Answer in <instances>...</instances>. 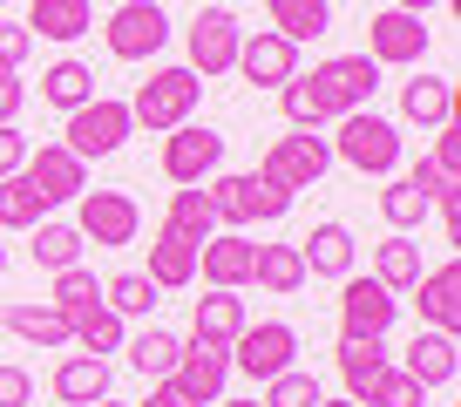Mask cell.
Returning <instances> with one entry per match:
<instances>
[{
    "mask_svg": "<svg viewBox=\"0 0 461 407\" xmlns=\"http://www.w3.org/2000/svg\"><path fill=\"white\" fill-rule=\"evenodd\" d=\"M326 170H332V143L319 130H292V136H278V143L258 157V176H265V184H278V190H292V197L312 190Z\"/></svg>",
    "mask_w": 461,
    "mask_h": 407,
    "instance_id": "5",
    "label": "cell"
},
{
    "mask_svg": "<svg viewBox=\"0 0 461 407\" xmlns=\"http://www.w3.org/2000/svg\"><path fill=\"white\" fill-rule=\"evenodd\" d=\"M75 231H82V245H136V231H143V211H136L130 190H82L75 197Z\"/></svg>",
    "mask_w": 461,
    "mask_h": 407,
    "instance_id": "9",
    "label": "cell"
},
{
    "mask_svg": "<svg viewBox=\"0 0 461 407\" xmlns=\"http://www.w3.org/2000/svg\"><path fill=\"white\" fill-rule=\"evenodd\" d=\"M28 393H34L28 366H7V360H0V407H28Z\"/></svg>",
    "mask_w": 461,
    "mask_h": 407,
    "instance_id": "44",
    "label": "cell"
},
{
    "mask_svg": "<svg viewBox=\"0 0 461 407\" xmlns=\"http://www.w3.org/2000/svg\"><path fill=\"white\" fill-rule=\"evenodd\" d=\"M68 149L82 163H102V157H115V149L136 136V122H130V102H115V95H95V102H82V109H68Z\"/></svg>",
    "mask_w": 461,
    "mask_h": 407,
    "instance_id": "6",
    "label": "cell"
},
{
    "mask_svg": "<svg viewBox=\"0 0 461 407\" xmlns=\"http://www.w3.org/2000/svg\"><path fill=\"white\" fill-rule=\"evenodd\" d=\"M285 366H299V333L285 320H265V326H245L230 339V374L245 380H278Z\"/></svg>",
    "mask_w": 461,
    "mask_h": 407,
    "instance_id": "11",
    "label": "cell"
},
{
    "mask_svg": "<svg viewBox=\"0 0 461 407\" xmlns=\"http://www.w3.org/2000/svg\"><path fill=\"white\" fill-rule=\"evenodd\" d=\"M319 407H360V401H319Z\"/></svg>",
    "mask_w": 461,
    "mask_h": 407,
    "instance_id": "50",
    "label": "cell"
},
{
    "mask_svg": "<svg viewBox=\"0 0 461 407\" xmlns=\"http://www.w3.org/2000/svg\"><path fill=\"white\" fill-rule=\"evenodd\" d=\"M414 305H420V326L428 333H455L461 326V265H434V272L414 278Z\"/></svg>",
    "mask_w": 461,
    "mask_h": 407,
    "instance_id": "18",
    "label": "cell"
},
{
    "mask_svg": "<svg viewBox=\"0 0 461 407\" xmlns=\"http://www.w3.org/2000/svg\"><path fill=\"white\" fill-rule=\"evenodd\" d=\"M393 312H401V299H393L374 272L366 278H339V339H387Z\"/></svg>",
    "mask_w": 461,
    "mask_h": 407,
    "instance_id": "13",
    "label": "cell"
},
{
    "mask_svg": "<svg viewBox=\"0 0 461 407\" xmlns=\"http://www.w3.org/2000/svg\"><path fill=\"white\" fill-rule=\"evenodd\" d=\"M224 380H230V347L190 333L184 353H176V366H170V387L184 393L190 407H217V401H224Z\"/></svg>",
    "mask_w": 461,
    "mask_h": 407,
    "instance_id": "12",
    "label": "cell"
},
{
    "mask_svg": "<svg viewBox=\"0 0 461 407\" xmlns=\"http://www.w3.org/2000/svg\"><path fill=\"white\" fill-rule=\"evenodd\" d=\"M224 170V136L211 130V122H176L170 136H163V176H170L176 190L184 184H211V176Z\"/></svg>",
    "mask_w": 461,
    "mask_h": 407,
    "instance_id": "8",
    "label": "cell"
},
{
    "mask_svg": "<svg viewBox=\"0 0 461 407\" xmlns=\"http://www.w3.org/2000/svg\"><path fill=\"white\" fill-rule=\"evenodd\" d=\"M197 102H203V82L190 68H149V82L130 95V122L149 136H170L176 122L197 116Z\"/></svg>",
    "mask_w": 461,
    "mask_h": 407,
    "instance_id": "3",
    "label": "cell"
},
{
    "mask_svg": "<svg viewBox=\"0 0 461 407\" xmlns=\"http://www.w3.org/2000/svg\"><path fill=\"white\" fill-rule=\"evenodd\" d=\"M211 211H217V231H245V224H278L292 211V190L265 184L258 170H230V176H211Z\"/></svg>",
    "mask_w": 461,
    "mask_h": 407,
    "instance_id": "2",
    "label": "cell"
},
{
    "mask_svg": "<svg viewBox=\"0 0 461 407\" xmlns=\"http://www.w3.org/2000/svg\"><path fill=\"white\" fill-rule=\"evenodd\" d=\"M374 88H380L374 55H332L312 75H292L278 88V109H285L292 130H319V122H339L353 109H374Z\"/></svg>",
    "mask_w": 461,
    "mask_h": 407,
    "instance_id": "1",
    "label": "cell"
},
{
    "mask_svg": "<svg viewBox=\"0 0 461 407\" xmlns=\"http://www.w3.org/2000/svg\"><path fill=\"white\" fill-rule=\"evenodd\" d=\"M428 163H434L441 176H455V170H461V130H455V122H441V130H434V149H428Z\"/></svg>",
    "mask_w": 461,
    "mask_h": 407,
    "instance_id": "42",
    "label": "cell"
},
{
    "mask_svg": "<svg viewBox=\"0 0 461 407\" xmlns=\"http://www.w3.org/2000/svg\"><path fill=\"white\" fill-rule=\"evenodd\" d=\"M48 218V204L28 190V176H0V231H34V224Z\"/></svg>",
    "mask_w": 461,
    "mask_h": 407,
    "instance_id": "37",
    "label": "cell"
},
{
    "mask_svg": "<svg viewBox=\"0 0 461 407\" xmlns=\"http://www.w3.org/2000/svg\"><path fill=\"white\" fill-rule=\"evenodd\" d=\"M428 41H434L428 14H401V7H380V14L366 21V48H360V55H374L380 68H414V61L428 55Z\"/></svg>",
    "mask_w": 461,
    "mask_h": 407,
    "instance_id": "14",
    "label": "cell"
},
{
    "mask_svg": "<svg viewBox=\"0 0 461 407\" xmlns=\"http://www.w3.org/2000/svg\"><path fill=\"white\" fill-rule=\"evenodd\" d=\"M34 265H41V272H68V265H82V231H75V224H55V218H41L34 224Z\"/></svg>",
    "mask_w": 461,
    "mask_h": 407,
    "instance_id": "35",
    "label": "cell"
},
{
    "mask_svg": "<svg viewBox=\"0 0 461 407\" xmlns=\"http://www.w3.org/2000/svg\"><path fill=\"white\" fill-rule=\"evenodd\" d=\"M55 401H61V407H95V401H109V360H95V353H68V360L55 366Z\"/></svg>",
    "mask_w": 461,
    "mask_h": 407,
    "instance_id": "22",
    "label": "cell"
},
{
    "mask_svg": "<svg viewBox=\"0 0 461 407\" xmlns=\"http://www.w3.org/2000/svg\"><path fill=\"white\" fill-rule=\"evenodd\" d=\"M366 407H428V387H420V380H407L401 366H387V374L366 387Z\"/></svg>",
    "mask_w": 461,
    "mask_h": 407,
    "instance_id": "41",
    "label": "cell"
},
{
    "mask_svg": "<svg viewBox=\"0 0 461 407\" xmlns=\"http://www.w3.org/2000/svg\"><path fill=\"white\" fill-rule=\"evenodd\" d=\"M190 41V61L184 68L197 75V82H211V75H230L238 68V41H245V28H238V14L230 7H197V21L184 28Z\"/></svg>",
    "mask_w": 461,
    "mask_h": 407,
    "instance_id": "10",
    "label": "cell"
},
{
    "mask_svg": "<svg viewBox=\"0 0 461 407\" xmlns=\"http://www.w3.org/2000/svg\"><path fill=\"white\" fill-rule=\"evenodd\" d=\"M102 305H109L115 320H149V312H157V285H149L143 272H115L109 285H102Z\"/></svg>",
    "mask_w": 461,
    "mask_h": 407,
    "instance_id": "36",
    "label": "cell"
},
{
    "mask_svg": "<svg viewBox=\"0 0 461 407\" xmlns=\"http://www.w3.org/2000/svg\"><path fill=\"white\" fill-rule=\"evenodd\" d=\"M0 326H7V333H21V339H34V347H75L68 339V312H55V305H7V312H0Z\"/></svg>",
    "mask_w": 461,
    "mask_h": 407,
    "instance_id": "30",
    "label": "cell"
},
{
    "mask_svg": "<svg viewBox=\"0 0 461 407\" xmlns=\"http://www.w3.org/2000/svg\"><path fill=\"white\" fill-rule=\"evenodd\" d=\"M245 299H238V292H203V299H197V312H190V333H197V339H217V347H230V339H238V333H245Z\"/></svg>",
    "mask_w": 461,
    "mask_h": 407,
    "instance_id": "25",
    "label": "cell"
},
{
    "mask_svg": "<svg viewBox=\"0 0 461 407\" xmlns=\"http://www.w3.org/2000/svg\"><path fill=\"white\" fill-rule=\"evenodd\" d=\"M305 258V278H353V231L346 224H312V238L299 245Z\"/></svg>",
    "mask_w": 461,
    "mask_h": 407,
    "instance_id": "23",
    "label": "cell"
},
{
    "mask_svg": "<svg viewBox=\"0 0 461 407\" xmlns=\"http://www.w3.org/2000/svg\"><path fill=\"white\" fill-rule=\"evenodd\" d=\"M21 28H28L34 41H82V34L95 28V7H88V0H34V14L21 21Z\"/></svg>",
    "mask_w": 461,
    "mask_h": 407,
    "instance_id": "24",
    "label": "cell"
},
{
    "mask_svg": "<svg viewBox=\"0 0 461 407\" xmlns=\"http://www.w3.org/2000/svg\"><path fill=\"white\" fill-rule=\"evenodd\" d=\"M41 102L61 109V116L82 109V102H95V68H88V61H55V68L41 75Z\"/></svg>",
    "mask_w": 461,
    "mask_h": 407,
    "instance_id": "31",
    "label": "cell"
},
{
    "mask_svg": "<svg viewBox=\"0 0 461 407\" xmlns=\"http://www.w3.org/2000/svg\"><path fill=\"white\" fill-rule=\"evenodd\" d=\"M251 258H258V245H251L245 231H217L197 245V272L211 278L217 292H245L251 285Z\"/></svg>",
    "mask_w": 461,
    "mask_h": 407,
    "instance_id": "17",
    "label": "cell"
},
{
    "mask_svg": "<svg viewBox=\"0 0 461 407\" xmlns=\"http://www.w3.org/2000/svg\"><path fill=\"white\" fill-rule=\"evenodd\" d=\"M21 176H28V190L55 211V204H75L88 190V163L75 157L68 143H41V149H28V163H21Z\"/></svg>",
    "mask_w": 461,
    "mask_h": 407,
    "instance_id": "15",
    "label": "cell"
},
{
    "mask_svg": "<svg viewBox=\"0 0 461 407\" xmlns=\"http://www.w3.org/2000/svg\"><path fill=\"white\" fill-rule=\"evenodd\" d=\"M238 75H245L251 88H285L292 75H299V48H292L285 34L258 28V34H245V41H238Z\"/></svg>",
    "mask_w": 461,
    "mask_h": 407,
    "instance_id": "16",
    "label": "cell"
},
{
    "mask_svg": "<svg viewBox=\"0 0 461 407\" xmlns=\"http://www.w3.org/2000/svg\"><path fill=\"white\" fill-rule=\"evenodd\" d=\"M265 7H272V34H285L292 48L332 28V0H265Z\"/></svg>",
    "mask_w": 461,
    "mask_h": 407,
    "instance_id": "29",
    "label": "cell"
},
{
    "mask_svg": "<svg viewBox=\"0 0 461 407\" xmlns=\"http://www.w3.org/2000/svg\"><path fill=\"white\" fill-rule=\"evenodd\" d=\"M428 211H434V197H428V190H414L407 176H393V184L380 190V218H387L393 231H420V218H428Z\"/></svg>",
    "mask_w": 461,
    "mask_h": 407,
    "instance_id": "38",
    "label": "cell"
},
{
    "mask_svg": "<svg viewBox=\"0 0 461 407\" xmlns=\"http://www.w3.org/2000/svg\"><path fill=\"white\" fill-rule=\"evenodd\" d=\"M21 163H28V136H21L14 122H0V176H14Z\"/></svg>",
    "mask_w": 461,
    "mask_h": 407,
    "instance_id": "45",
    "label": "cell"
},
{
    "mask_svg": "<svg viewBox=\"0 0 461 407\" xmlns=\"http://www.w3.org/2000/svg\"><path fill=\"white\" fill-rule=\"evenodd\" d=\"M28 55H34V34L21 28V21H0V61H7V68H21Z\"/></svg>",
    "mask_w": 461,
    "mask_h": 407,
    "instance_id": "43",
    "label": "cell"
},
{
    "mask_svg": "<svg viewBox=\"0 0 461 407\" xmlns=\"http://www.w3.org/2000/svg\"><path fill=\"white\" fill-rule=\"evenodd\" d=\"M95 407H122V401H95Z\"/></svg>",
    "mask_w": 461,
    "mask_h": 407,
    "instance_id": "51",
    "label": "cell"
},
{
    "mask_svg": "<svg viewBox=\"0 0 461 407\" xmlns=\"http://www.w3.org/2000/svg\"><path fill=\"white\" fill-rule=\"evenodd\" d=\"M163 224H170L176 238H190V245L217 238V211H211V190H203V184H184V190L170 197V218H163Z\"/></svg>",
    "mask_w": 461,
    "mask_h": 407,
    "instance_id": "32",
    "label": "cell"
},
{
    "mask_svg": "<svg viewBox=\"0 0 461 407\" xmlns=\"http://www.w3.org/2000/svg\"><path fill=\"white\" fill-rule=\"evenodd\" d=\"M401 14H428V7H441V0H393Z\"/></svg>",
    "mask_w": 461,
    "mask_h": 407,
    "instance_id": "48",
    "label": "cell"
},
{
    "mask_svg": "<svg viewBox=\"0 0 461 407\" xmlns=\"http://www.w3.org/2000/svg\"><path fill=\"white\" fill-rule=\"evenodd\" d=\"M420 272H428V265H420V245H414L407 231H393V238H380V245H374V278L393 292V299H401V292H414Z\"/></svg>",
    "mask_w": 461,
    "mask_h": 407,
    "instance_id": "27",
    "label": "cell"
},
{
    "mask_svg": "<svg viewBox=\"0 0 461 407\" xmlns=\"http://www.w3.org/2000/svg\"><path fill=\"white\" fill-rule=\"evenodd\" d=\"M21 102H28V88L7 75V82H0V122H14V116H21Z\"/></svg>",
    "mask_w": 461,
    "mask_h": 407,
    "instance_id": "46",
    "label": "cell"
},
{
    "mask_svg": "<svg viewBox=\"0 0 461 407\" xmlns=\"http://www.w3.org/2000/svg\"><path fill=\"white\" fill-rule=\"evenodd\" d=\"M401 116L414 122V130L455 122V82H447V75H414V82H401Z\"/></svg>",
    "mask_w": 461,
    "mask_h": 407,
    "instance_id": "21",
    "label": "cell"
},
{
    "mask_svg": "<svg viewBox=\"0 0 461 407\" xmlns=\"http://www.w3.org/2000/svg\"><path fill=\"white\" fill-rule=\"evenodd\" d=\"M0 272H7V251H0Z\"/></svg>",
    "mask_w": 461,
    "mask_h": 407,
    "instance_id": "52",
    "label": "cell"
},
{
    "mask_svg": "<svg viewBox=\"0 0 461 407\" xmlns=\"http://www.w3.org/2000/svg\"><path fill=\"white\" fill-rule=\"evenodd\" d=\"M149 285L157 292H184V285H197V245L190 238H176L170 224H163L157 238H149Z\"/></svg>",
    "mask_w": 461,
    "mask_h": 407,
    "instance_id": "20",
    "label": "cell"
},
{
    "mask_svg": "<svg viewBox=\"0 0 461 407\" xmlns=\"http://www.w3.org/2000/svg\"><path fill=\"white\" fill-rule=\"evenodd\" d=\"M0 7H7V0H0Z\"/></svg>",
    "mask_w": 461,
    "mask_h": 407,
    "instance_id": "53",
    "label": "cell"
},
{
    "mask_svg": "<svg viewBox=\"0 0 461 407\" xmlns=\"http://www.w3.org/2000/svg\"><path fill=\"white\" fill-rule=\"evenodd\" d=\"M387 339H339V380H346V401L366 407V387L387 374Z\"/></svg>",
    "mask_w": 461,
    "mask_h": 407,
    "instance_id": "26",
    "label": "cell"
},
{
    "mask_svg": "<svg viewBox=\"0 0 461 407\" xmlns=\"http://www.w3.org/2000/svg\"><path fill=\"white\" fill-rule=\"evenodd\" d=\"M217 407H258V401H217Z\"/></svg>",
    "mask_w": 461,
    "mask_h": 407,
    "instance_id": "49",
    "label": "cell"
},
{
    "mask_svg": "<svg viewBox=\"0 0 461 407\" xmlns=\"http://www.w3.org/2000/svg\"><path fill=\"white\" fill-rule=\"evenodd\" d=\"M251 285H265L272 299H292V292L305 285L299 245H258V258H251Z\"/></svg>",
    "mask_w": 461,
    "mask_h": 407,
    "instance_id": "28",
    "label": "cell"
},
{
    "mask_svg": "<svg viewBox=\"0 0 461 407\" xmlns=\"http://www.w3.org/2000/svg\"><path fill=\"white\" fill-rule=\"evenodd\" d=\"M401 374H407V380H420V387H447V380L461 374V347H455V333H428V326H420L414 347H407V360H401Z\"/></svg>",
    "mask_w": 461,
    "mask_h": 407,
    "instance_id": "19",
    "label": "cell"
},
{
    "mask_svg": "<svg viewBox=\"0 0 461 407\" xmlns=\"http://www.w3.org/2000/svg\"><path fill=\"white\" fill-rule=\"evenodd\" d=\"M102 41H109L115 61L163 55V41H170V14H163V0H122V7L102 21Z\"/></svg>",
    "mask_w": 461,
    "mask_h": 407,
    "instance_id": "7",
    "label": "cell"
},
{
    "mask_svg": "<svg viewBox=\"0 0 461 407\" xmlns=\"http://www.w3.org/2000/svg\"><path fill=\"white\" fill-rule=\"evenodd\" d=\"M68 339H75L82 353H95V360H102V353H122V339H130V333H122V320H115L109 305L95 299V305H82V312L68 320Z\"/></svg>",
    "mask_w": 461,
    "mask_h": 407,
    "instance_id": "33",
    "label": "cell"
},
{
    "mask_svg": "<svg viewBox=\"0 0 461 407\" xmlns=\"http://www.w3.org/2000/svg\"><path fill=\"white\" fill-rule=\"evenodd\" d=\"M143 407H190V401L170 387V380H149V401H143Z\"/></svg>",
    "mask_w": 461,
    "mask_h": 407,
    "instance_id": "47",
    "label": "cell"
},
{
    "mask_svg": "<svg viewBox=\"0 0 461 407\" xmlns=\"http://www.w3.org/2000/svg\"><path fill=\"white\" fill-rule=\"evenodd\" d=\"M95 299H102L95 272H82V265H68V272H55V299H48V305H55V312H68V320H75V312H82V305H95Z\"/></svg>",
    "mask_w": 461,
    "mask_h": 407,
    "instance_id": "40",
    "label": "cell"
},
{
    "mask_svg": "<svg viewBox=\"0 0 461 407\" xmlns=\"http://www.w3.org/2000/svg\"><path fill=\"white\" fill-rule=\"evenodd\" d=\"M122 353H130V366H136L143 380H170V366H176V353H184V339L163 333V326H143L136 339H122Z\"/></svg>",
    "mask_w": 461,
    "mask_h": 407,
    "instance_id": "34",
    "label": "cell"
},
{
    "mask_svg": "<svg viewBox=\"0 0 461 407\" xmlns=\"http://www.w3.org/2000/svg\"><path fill=\"white\" fill-rule=\"evenodd\" d=\"M326 393H319V380L305 374V366H285L278 380H265V401L258 407H319Z\"/></svg>",
    "mask_w": 461,
    "mask_h": 407,
    "instance_id": "39",
    "label": "cell"
},
{
    "mask_svg": "<svg viewBox=\"0 0 461 407\" xmlns=\"http://www.w3.org/2000/svg\"><path fill=\"white\" fill-rule=\"evenodd\" d=\"M332 157L353 163L360 176H393L401 170V130H393L380 109H353V116H339V136H326Z\"/></svg>",
    "mask_w": 461,
    "mask_h": 407,
    "instance_id": "4",
    "label": "cell"
}]
</instances>
